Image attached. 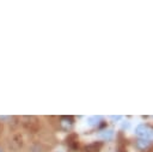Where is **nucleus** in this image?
<instances>
[{
	"instance_id": "f257e3e1",
	"label": "nucleus",
	"mask_w": 153,
	"mask_h": 152,
	"mask_svg": "<svg viewBox=\"0 0 153 152\" xmlns=\"http://www.w3.org/2000/svg\"><path fill=\"white\" fill-rule=\"evenodd\" d=\"M135 134L139 138L153 140V127H151L146 123H141L135 128Z\"/></svg>"
},
{
	"instance_id": "f03ea898",
	"label": "nucleus",
	"mask_w": 153,
	"mask_h": 152,
	"mask_svg": "<svg viewBox=\"0 0 153 152\" xmlns=\"http://www.w3.org/2000/svg\"><path fill=\"white\" fill-rule=\"evenodd\" d=\"M20 121H22V124L27 129V130H31V132H37L38 130V118L36 116H23L20 117Z\"/></svg>"
},
{
	"instance_id": "7ed1b4c3",
	"label": "nucleus",
	"mask_w": 153,
	"mask_h": 152,
	"mask_svg": "<svg viewBox=\"0 0 153 152\" xmlns=\"http://www.w3.org/2000/svg\"><path fill=\"white\" fill-rule=\"evenodd\" d=\"M57 120H59L57 127H59V129H61L63 132L71 130L74 124V118L72 116H60Z\"/></svg>"
},
{
	"instance_id": "20e7f679",
	"label": "nucleus",
	"mask_w": 153,
	"mask_h": 152,
	"mask_svg": "<svg viewBox=\"0 0 153 152\" xmlns=\"http://www.w3.org/2000/svg\"><path fill=\"white\" fill-rule=\"evenodd\" d=\"M24 145V141H23V138L20 134H13L10 139V144H8V148L12 150V151H18L23 147Z\"/></svg>"
},
{
	"instance_id": "39448f33",
	"label": "nucleus",
	"mask_w": 153,
	"mask_h": 152,
	"mask_svg": "<svg viewBox=\"0 0 153 152\" xmlns=\"http://www.w3.org/2000/svg\"><path fill=\"white\" fill-rule=\"evenodd\" d=\"M50 147L42 141H35L29 146V152H47Z\"/></svg>"
},
{
	"instance_id": "423d86ee",
	"label": "nucleus",
	"mask_w": 153,
	"mask_h": 152,
	"mask_svg": "<svg viewBox=\"0 0 153 152\" xmlns=\"http://www.w3.org/2000/svg\"><path fill=\"white\" fill-rule=\"evenodd\" d=\"M66 141H67V145H68V147H69L71 150H73V151H76V150L79 148L78 135H76L75 133H72V134H69V135L67 136Z\"/></svg>"
},
{
	"instance_id": "0eeeda50",
	"label": "nucleus",
	"mask_w": 153,
	"mask_h": 152,
	"mask_svg": "<svg viewBox=\"0 0 153 152\" xmlns=\"http://www.w3.org/2000/svg\"><path fill=\"white\" fill-rule=\"evenodd\" d=\"M151 146V140L148 139H142V138H137L135 140V147L140 151H145Z\"/></svg>"
},
{
	"instance_id": "6e6552de",
	"label": "nucleus",
	"mask_w": 153,
	"mask_h": 152,
	"mask_svg": "<svg viewBox=\"0 0 153 152\" xmlns=\"http://www.w3.org/2000/svg\"><path fill=\"white\" fill-rule=\"evenodd\" d=\"M103 147V142L102 141H94L92 144H88L85 146V152H99Z\"/></svg>"
},
{
	"instance_id": "1a4fd4ad",
	"label": "nucleus",
	"mask_w": 153,
	"mask_h": 152,
	"mask_svg": "<svg viewBox=\"0 0 153 152\" xmlns=\"http://www.w3.org/2000/svg\"><path fill=\"white\" fill-rule=\"evenodd\" d=\"M102 120H103V117H102L100 115H94V116L88 117V118H87V122H88L90 126L94 127V126H99V123L102 122Z\"/></svg>"
},
{
	"instance_id": "9d476101",
	"label": "nucleus",
	"mask_w": 153,
	"mask_h": 152,
	"mask_svg": "<svg viewBox=\"0 0 153 152\" xmlns=\"http://www.w3.org/2000/svg\"><path fill=\"white\" fill-rule=\"evenodd\" d=\"M100 138L104 139V140H106V141L112 140V138H114V130L112 129H104V130H102L100 132Z\"/></svg>"
},
{
	"instance_id": "9b49d317",
	"label": "nucleus",
	"mask_w": 153,
	"mask_h": 152,
	"mask_svg": "<svg viewBox=\"0 0 153 152\" xmlns=\"http://www.w3.org/2000/svg\"><path fill=\"white\" fill-rule=\"evenodd\" d=\"M123 141H126V140H123ZM123 141H118V146H117L116 152H128V151H127V148H126V145H124V142H123Z\"/></svg>"
},
{
	"instance_id": "f8f14e48",
	"label": "nucleus",
	"mask_w": 153,
	"mask_h": 152,
	"mask_svg": "<svg viewBox=\"0 0 153 152\" xmlns=\"http://www.w3.org/2000/svg\"><path fill=\"white\" fill-rule=\"evenodd\" d=\"M110 118H111L112 121H120V120L122 118V116H121V115H111Z\"/></svg>"
},
{
	"instance_id": "ddd939ff",
	"label": "nucleus",
	"mask_w": 153,
	"mask_h": 152,
	"mask_svg": "<svg viewBox=\"0 0 153 152\" xmlns=\"http://www.w3.org/2000/svg\"><path fill=\"white\" fill-rule=\"evenodd\" d=\"M129 127H130V123H129L128 121H126L124 123H122V129H124V128L127 129V128H129Z\"/></svg>"
},
{
	"instance_id": "4468645a",
	"label": "nucleus",
	"mask_w": 153,
	"mask_h": 152,
	"mask_svg": "<svg viewBox=\"0 0 153 152\" xmlns=\"http://www.w3.org/2000/svg\"><path fill=\"white\" fill-rule=\"evenodd\" d=\"M105 126H106V123L103 122V121H102V123H99V128H103V127H105Z\"/></svg>"
},
{
	"instance_id": "2eb2a0df",
	"label": "nucleus",
	"mask_w": 153,
	"mask_h": 152,
	"mask_svg": "<svg viewBox=\"0 0 153 152\" xmlns=\"http://www.w3.org/2000/svg\"><path fill=\"white\" fill-rule=\"evenodd\" d=\"M0 152H4V148H2L1 146H0Z\"/></svg>"
}]
</instances>
